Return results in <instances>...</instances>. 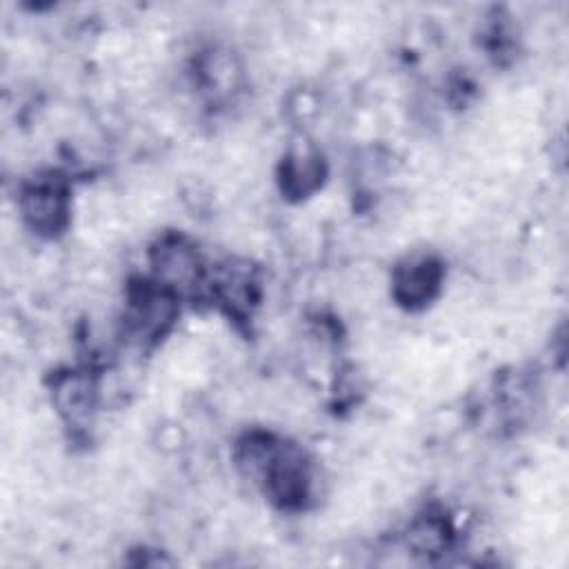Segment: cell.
Returning a JSON list of instances; mask_svg holds the SVG:
<instances>
[{
    "instance_id": "5b68a950",
    "label": "cell",
    "mask_w": 569,
    "mask_h": 569,
    "mask_svg": "<svg viewBox=\"0 0 569 569\" xmlns=\"http://www.w3.org/2000/svg\"><path fill=\"white\" fill-rule=\"evenodd\" d=\"M440 276H442L440 264L433 262L431 258L407 262L396 271V284H393L396 298L407 307L425 305L436 293L440 284Z\"/></svg>"
},
{
    "instance_id": "7a4b0ae2",
    "label": "cell",
    "mask_w": 569,
    "mask_h": 569,
    "mask_svg": "<svg viewBox=\"0 0 569 569\" xmlns=\"http://www.w3.org/2000/svg\"><path fill=\"white\" fill-rule=\"evenodd\" d=\"M20 211L27 224L44 236H53L67 222L69 193L58 176L36 178L20 193Z\"/></svg>"
},
{
    "instance_id": "3957f363",
    "label": "cell",
    "mask_w": 569,
    "mask_h": 569,
    "mask_svg": "<svg viewBox=\"0 0 569 569\" xmlns=\"http://www.w3.org/2000/svg\"><path fill=\"white\" fill-rule=\"evenodd\" d=\"M176 316V291L162 282H140L129 293V329L140 340L160 338Z\"/></svg>"
},
{
    "instance_id": "6da1fadb",
    "label": "cell",
    "mask_w": 569,
    "mask_h": 569,
    "mask_svg": "<svg viewBox=\"0 0 569 569\" xmlns=\"http://www.w3.org/2000/svg\"><path fill=\"white\" fill-rule=\"evenodd\" d=\"M238 462L280 507H300L309 496V460L296 445L269 433H249L238 447Z\"/></svg>"
},
{
    "instance_id": "8992f818",
    "label": "cell",
    "mask_w": 569,
    "mask_h": 569,
    "mask_svg": "<svg viewBox=\"0 0 569 569\" xmlns=\"http://www.w3.org/2000/svg\"><path fill=\"white\" fill-rule=\"evenodd\" d=\"M58 407L62 413H67L71 420L84 416L91 409V400H93V387L91 380L80 376V373H71L67 380H62L58 385Z\"/></svg>"
},
{
    "instance_id": "277c9868",
    "label": "cell",
    "mask_w": 569,
    "mask_h": 569,
    "mask_svg": "<svg viewBox=\"0 0 569 569\" xmlns=\"http://www.w3.org/2000/svg\"><path fill=\"white\" fill-rule=\"evenodd\" d=\"M156 280L176 291L178 287H193L200 282L198 253L184 238H164L153 249Z\"/></svg>"
}]
</instances>
